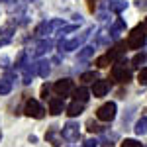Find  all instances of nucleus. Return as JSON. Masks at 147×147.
Returning <instances> with one entry per match:
<instances>
[{"label":"nucleus","instance_id":"nucleus-1","mask_svg":"<svg viewBox=\"0 0 147 147\" xmlns=\"http://www.w3.org/2000/svg\"><path fill=\"white\" fill-rule=\"evenodd\" d=\"M145 39H147V30L143 24H137L136 28L129 32L127 35V47L129 49H141L145 45Z\"/></svg>","mask_w":147,"mask_h":147},{"label":"nucleus","instance_id":"nucleus-2","mask_svg":"<svg viewBox=\"0 0 147 147\" xmlns=\"http://www.w3.org/2000/svg\"><path fill=\"white\" fill-rule=\"evenodd\" d=\"M125 65H127V61L122 59L120 63H116V65L112 67L114 80H118V82H129V80H131V71H129V69H125Z\"/></svg>","mask_w":147,"mask_h":147},{"label":"nucleus","instance_id":"nucleus-3","mask_svg":"<svg viewBox=\"0 0 147 147\" xmlns=\"http://www.w3.org/2000/svg\"><path fill=\"white\" fill-rule=\"evenodd\" d=\"M88 34H90V30L84 32L82 35H77V37L69 39V41H67V39H61V41H59V51H75V49H79V47L86 41Z\"/></svg>","mask_w":147,"mask_h":147},{"label":"nucleus","instance_id":"nucleus-4","mask_svg":"<svg viewBox=\"0 0 147 147\" xmlns=\"http://www.w3.org/2000/svg\"><path fill=\"white\" fill-rule=\"evenodd\" d=\"M116 104L114 102H106V104H102L100 108L96 110V118L100 120V122H112L114 118H116Z\"/></svg>","mask_w":147,"mask_h":147},{"label":"nucleus","instance_id":"nucleus-5","mask_svg":"<svg viewBox=\"0 0 147 147\" xmlns=\"http://www.w3.org/2000/svg\"><path fill=\"white\" fill-rule=\"evenodd\" d=\"M24 112L28 114L30 118H43L45 116V110H43V106L39 104L37 100H34V98H30V100L26 102V108H24Z\"/></svg>","mask_w":147,"mask_h":147},{"label":"nucleus","instance_id":"nucleus-6","mask_svg":"<svg viewBox=\"0 0 147 147\" xmlns=\"http://www.w3.org/2000/svg\"><path fill=\"white\" fill-rule=\"evenodd\" d=\"M79 124L77 122H67V124L63 125V129H61V136L65 137L67 141H77L79 139Z\"/></svg>","mask_w":147,"mask_h":147},{"label":"nucleus","instance_id":"nucleus-7","mask_svg":"<svg viewBox=\"0 0 147 147\" xmlns=\"http://www.w3.org/2000/svg\"><path fill=\"white\" fill-rule=\"evenodd\" d=\"M65 24L61 22V20H51V22H43L37 26V30H35V34L41 35V37H45V35H49L53 30H57V28H63Z\"/></svg>","mask_w":147,"mask_h":147},{"label":"nucleus","instance_id":"nucleus-8","mask_svg":"<svg viewBox=\"0 0 147 147\" xmlns=\"http://www.w3.org/2000/svg\"><path fill=\"white\" fill-rule=\"evenodd\" d=\"M53 88H55V92L59 94V96H63V98L75 90V86H73V80H71V79H61V80H57Z\"/></svg>","mask_w":147,"mask_h":147},{"label":"nucleus","instance_id":"nucleus-9","mask_svg":"<svg viewBox=\"0 0 147 147\" xmlns=\"http://www.w3.org/2000/svg\"><path fill=\"white\" fill-rule=\"evenodd\" d=\"M110 90V84H108V80H96V82H92V96L94 98H102V96H106V92Z\"/></svg>","mask_w":147,"mask_h":147},{"label":"nucleus","instance_id":"nucleus-10","mask_svg":"<svg viewBox=\"0 0 147 147\" xmlns=\"http://www.w3.org/2000/svg\"><path fill=\"white\" fill-rule=\"evenodd\" d=\"M51 49H53V41L45 37V39H41V41H39V43L35 45L34 55H35V57H41V55H45V53H49Z\"/></svg>","mask_w":147,"mask_h":147},{"label":"nucleus","instance_id":"nucleus-11","mask_svg":"<svg viewBox=\"0 0 147 147\" xmlns=\"http://www.w3.org/2000/svg\"><path fill=\"white\" fill-rule=\"evenodd\" d=\"M63 110H65V98H51L49 100V114L59 116Z\"/></svg>","mask_w":147,"mask_h":147},{"label":"nucleus","instance_id":"nucleus-12","mask_svg":"<svg viewBox=\"0 0 147 147\" xmlns=\"http://www.w3.org/2000/svg\"><path fill=\"white\" fill-rule=\"evenodd\" d=\"M125 30V22L124 20H116V24H114L112 28H110V39H120V35H122V32Z\"/></svg>","mask_w":147,"mask_h":147},{"label":"nucleus","instance_id":"nucleus-13","mask_svg":"<svg viewBox=\"0 0 147 147\" xmlns=\"http://www.w3.org/2000/svg\"><path fill=\"white\" fill-rule=\"evenodd\" d=\"M84 112V104H82V102H71V104H69L67 106V114L69 116H71V118H77V116H80V114Z\"/></svg>","mask_w":147,"mask_h":147},{"label":"nucleus","instance_id":"nucleus-14","mask_svg":"<svg viewBox=\"0 0 147 147\" xmlns=\"http://www.w3.org/2000/svg\"><path fill=\"white\" fill-rule=\"evenodd\" d=\"M35 69H37V75H39L41 79H47L49 73H51V67H49L47 61H37V63H35Z\"/></svg>","mask_w":147,"mask_h":147},{"label":"nucleus","instance_id":"nucleus-15","mask_svg":"<svg viewBox=\"0 0 147 147\" xmlns=\"http://www.w3.org/2000/svg\"><path fill=\"white\" fill-rule=\"evenodd\" d=\"M125 8H127L125 0H112L110 2V12H114V14H122Z\"/></svg>","mask_w":147,"mask_h":147},{"label":"nucleus","instance_id":"nucleus-16","mask_svg":"<svg viewBox=\"0 0 147 147\" xmlns=\"http://www.w3.org/2000/svg\"><path fill=\"white\" fill-rule=\"evenodd\" d=\"M88 94H90V92L86 90L84 86H80V88H75V90H73V96H75V100H77V102H82V104L88 100Z\"/></svg>","mask_w":147,"mask_h":147},{"label":"nucleus","instance_id":"nucleus-17","mask_svg":"<svg viewBox=\"0 0 147 147\" xmlns=\"http://www.w3.org/2000/svg\"><path fill=\"white\" fill-rule=\"evenodd\" d=\"M134 129H136L137 136H145V134H147V116H141V118L137 120Z\"/></svg>","mask_w":147,"mask_h":147},{"label":"nucleus","instance_id":"nucleus-18","mask_svg":"<svg viewBox=\"0 0 147 147\" xmlns=\"http://www.w3.org/2000/svg\"><path fill=\"white\" fill-rule=\"evenodd\" d=\"M94 55V47L88 45V47H82L79 51V61H86V59H90V57Z\"/></svg>","mask_w":147,"mask_h":147},{"label":"nucleus","instance_id":"nucleus-19","mask_svg":"<svg viewBox=\"0 0 147 147\" xmlns=\"http://www.w3.org/2000/svg\"><path fill=\"white\" fill-rule=\"evenodd\" d=\"M80 80H82V82H96V80H98V75H96L94 71H88V73H82V75H80Z\"/></svg>","mask_w":147,"mask_h":147},{"label":"nucleus","instance_id":"nucleus-20","mask_svg":"<svg viewBox=\"0 0 147 147\" xmlns=\"http://www.w3.org/2000/svg\"><path fill=\"white\" fill-rule=\"evenodd\" d=\"M110 63H112V61H110V57H108V55H102V57H98V59H96V65H98L100 69L108 67Z\"/></svg>","mask_w":147,"mask_h":147},{"label":"nucleus","instance_id":"nucleus-21","mask_svg":"<svg viewBox=\"0 0 147 147\" xmlns=\"http://www.w3.org/2000/svg\"><path fill=\"white\" fill-rule=\"evenodd\" d=\"M143 61H147V53H139V55H136L131 63H134V67H141Z\"/></svg>","mask_w":147,"mask_h":147},{"label":"nucleus","instance_id":"nucleus-22","mask_svg":"<svg viewBox=\"0 0 147 147\" xmlns=\"http://www.w3.org/2000/svg\"><path fill=\"white\" fill-rule=\"evenodd\" d=\"M12 90V84L8 82V80H0V94H8V92Z\"/></svg>","mask_w":147,"mask_h":147},{"label":"nucleus","instance_id":"nucleus-23","mask_svg":"<svg viewBox=\"0 0 147 147\" xmlns=\"http://www.w3.org/2000/svg\"><path fill=\"white\" fill-rule=\"evenodd\" d=\"M137 80H139V84H147V67H143L141 71H139Z\"/></svg>","mask_w":147,"mask_h":147},{"label":"nucleus","instance_id":"nucleus-24","mask_svg":"<svg viewBox=\"0 0 147 147\" xmlns=\"http://www.w3.org/2000/svg\"><path fill=\"white\" fill-rule=\"evenodd\" d=\"M122 147H141V143L137 139H125V141H122Z\"/></svg>","mask_w":147,"mask_h":147},{"label":"nucleus","instance_id":"nucleus-25","mask_svg":"<svg viewBox=\"0 0 147 147\" xmlns=\"http://www.w3.org/2000/svg\"><path fill=\"white\" fill-rule=\"evenodd\" d=\"M75 30H77V26H63V28H61V34L65 35V34H71V32H75Z\"/></svg>","mask_w":147,"mask_h":147},{"label":"nucleus","instance_id":"nucleus-26","mask_svg":"<svg viewBox=\"0 0 147 147\" xmlns=\"http://www.w3.org/2000/svg\"><path fill=\"white\" fill-rule=\"evenodd\" d=\"M84 147H98V141L96 139H86L84 141Z\"/></svg>","mask_w":147,"mask_h":147},{"label":"nucleus","instance_id":"nucleus-27","mask_svg":"<svg viewBox=\"0 0 147 147\" xmlns=\"http://www.w3.org/2000/svg\"><path fill=\"white\" fill-rule=\"evenodd\" d=\"M41 96L47 100V96H49V84H43V86H41Z\"/></svg>","mask_w":147,"mask_h":147},{"label":"nucleus","instance_id":"nucleus-28","mask_svg":"<svg viewBox=\"0 0 147 147\" xmlns=\"http://www.w3.org/2000/svg\"><path fill=\"white\" fill-rule=\"evenodd\" d=\"M100 127H98V124H94V122H88V131H98Z\"/></svg>","mask_w":147,"mask_h":147},{"label":"nucleus","instance_id":"nucleus-29","mask_svg":"<svg viewBox=\"0 0 147 147\" xmlns=\"http://www.w3.org/2000/svg\"><path fill=\"white\" fill-rule=\"evenodd\" d=\"M8 63H10V59H8V57H2V59H0V67H8Z\"/></svg>","mask_w":147,"mask_h":147},{"label":"nucleus","instance_id":"nucleus-30","mask_svg":"<svg viewBox=\"0 0 147 147\" xmlns=\"http://www.w3.org/2000/svg\"><path fill=\"white\" fill-rule=\"evenodd\" d=\"M137 6H139L141 10H147V0H137Z\"/></svg>","mask_w":147,"mask_h":147},{"label":"nucleus","instance_id":"nucleus-31","mask_svg":"<svg viewBox=\"0 0 147 147\" xmlns=\"http://www.w3.org/2000/svg\"><path fill=\"white\" fill-rule=\"evenodd\" d=\"M88 8L94 12V8H96V0H88Z\"/></svg>","mask_w":147,"mask_h":147},{"label":"nucleus","instance_id":"nucleus-32","mask_svg":"<svg viewBox=\"0 0 147 147\" xmlns=\"http://www.w3.org/2000/svg\"><path fill=\"white\" fill-rule=\"evenodd\" d=\"M143 26H145V30H147V20H145V24H143Z\"/></svg>","mask_w":147,"mask_h":147}]
</instances>
